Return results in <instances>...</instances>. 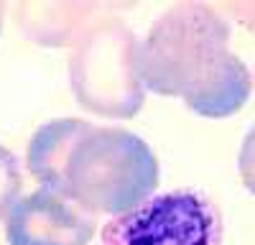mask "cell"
<instances>
[{
	"instance_id": "cell-2",
	"label": "cell",
	"mask_w": 255,
	"mask_h": 245,
	"mask_svg": "<svg viewBox=\"0 0 255 245\" xmlns=\"http://www.w3.org/2000/svg\"><path fill=\"white\" fill-rule=\"evenodd\" d=\"M138 72L148 90L181 97L204 118L238 113L253 90L250 72L230 51V28L207 5L163 13L138 46Z\"/></svg>"
},
{
	"instance_id": "cell-4",
	"label": "cell",
	"mask_w": 255,
	"mask_h": 245,
	"mask_svg": "<svg viewBox=\"0 0 255 245\" xmlns=\"http://www.w3.org/2000/svg\"><path fill=\"white\" fill-rule=\"evenodd\" d=\"M105 245H220L222 217L199 189H176L118 215L102 233Z\"/></svg>"
},
{
	"instance_id": "cell-3",
	"label": "cell",
	"mask_w": 255,
	"mask_h": 245,
	"mask_svg": "<svg viewBox=\"0 0 255 245\" xmlns=\"http://www.w3.org/2000/svg\"><path fill=\"white\" fill-rule=\"evenodd\" d=\"M72 87L82 108L108 118H130L143 105L138 44L118 20L84 33L72 56Z\"/></svg>"
},
{
	"instance_id": "cell-6",
	"label": "cell",
	"mask_w": 255,
	"mask_h": 245,
	"mask_svg": "<svg viewBox=\"0 0 255 245\" xmlns=\"http://www.w3.org/2000/svg\"><path fill=\"white\" fill-rule=\"evenodd\" d=\"M20 189V171L18 161L10 151L0 146V217L5 215L8 207H13V199Z\"/></svg>"
},
{
	"instance_id": "cell-8",
	"label": "cell",
	"mask_w": 255,
	"mask_h": 245,
	"mask_svg": "<svg viewBox=\"0 0 255 245\" xmlns=\"http://www.w3.org/2000/svg\"><path fill=\"white\" fill-rule=\"evenodd\" d=\"M0 18H3V5H0Z\"/></svg>"
},
{
	"instance_id": "cell-5",
	"label": "cell",
	"mask_w": 255,
	"mask_h": 245,
	"mask_svg": "<svg viewBox=\"0 0 255 245\" xmlns=\"http://www.w3.org/2000/svg\"><path fill=\"white\" fill-rule=\"evenodd\" d=\"M97 215L79 207L56 189L41 187L13 204L8 217L10 245H87Z\"/></svg>"
},
{
	"instance_id": "cell-1",
	"label": "cell",
	"mask_w": 255,
	"mask_h": 245,
	"mask_svg": "<svg viewBox=\"0 0 255 245\" xmlns=\"http://www.w3.org/2000/svg\"><path fill=\"white\" fill-rule=\"evenodd\" d=\"M28 169L41 187L61 192L92 215H125L158 184L151 146L130 130L79 118L41 125L28 146Z\"/></svg>"
},
{
	"instance_id": "cell-7",
	"label": "cell",
	"mask_w": 255,
	"mask_h": 245,
	"mask_svg": "<svg viewBox=\"0 0 255 245\" xmlns=\"http://www.w3.org/2000/svg\"><path fill=\"white\" fill-rule=\"evenodd\" d=\"M240 176L245 187L255 194V128L245 135L243 148H240Z\"/></svg>"
}]
</instances>
